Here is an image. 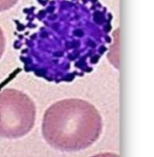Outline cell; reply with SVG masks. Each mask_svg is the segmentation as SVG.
<instances>
[{"mask_svg":"<svg viewBox=\"0 0 154 157\" xmlns=\"http://www.w3.org/2000/svg\"><path fill=\"white\" fill-rule=\"evenodd\" d=\"M6 37H5V34H4V32L1 29L0 27V59L5 52V49H6Z\"/></svg>","mask_w":154,"mask_h":157,"instance_id":"obj_5","label":"cell"},{"mask_svg":"<svg viewBox=\"0 0 154 157\" xmlns=\"http://www.w3.org/2000/svg\"><path fill=\"white\" fill-rule=\"evenodd\" d=\"M112 18L99 0H36L17 23L18 42L33 52L61 46L53 79L59 65L62 79V48L70 72L71 64L75 72L88 71L110 40Z\"/></svg>","mask_w":154,"mask_h":157,"instance_id":"obj_1","label":"cell"},{"mask_svg":"<svg viewBox=\"0 0 154 157\" xmlns=\"http://www.w3.org/2000/svg\"><path fill=\"white\" fill-rule=\"evenodd\" d=\"M92 157H119V155L115 154H111V153H105V154H98Z\"/></svg>","mask_w":154,"mask_h":157,"instance_id":"obj_6","label":"cell"},{"mask_svg":"<svg viewBox=\"0 0 154 157\" xmlns=\"http://www.w3.org/2000/svg\"><path fill=\"white\" fill-rule=\"evenodd\" d=\"M102 117L91 103L68 98L58 101L45 111L43 136L52 147L76 152L91 146L102 132Z\"/></svg>","mask_w":154,"mask_h":157,"instance_id":"obj_2","label":"cell"},{"mask_svg":"<svg viewBox=\"0 0 154 157\" xmlns=\"http://www.w3.org/2000/svg\"><path fill=\"white\" fill-rule=\"evenodd\" d=\"M35 117V105L29 96L16 89L0 92V137H23L32 129Z\"/></svg>","mask_w":154,"mask_h":157,"instance_id":"obj_3","label":"cell"},{"mask_svg":"<svg viewBox=\"0 0 154 157\" xmlns=\"http://www.w3.org/2000/svg\"><path fill=\"white\" fill-rule=\"evenodd\" d=\"M19 0H0V13L14 7Z\"/></svg>","mask_w":154,"mask_h":157,"instance_id":"obj_4","label":"cell"}]
</instances>
